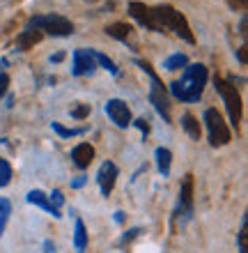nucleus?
Segmentation results:
<instances>
[{"instance_id":"15","label":"nucleus","mask_w":248,"mask_h":253,"mask_svg":"<svg viewBox=\"0 0 248 253\" xmlns=\"http://www.w3.org/2000/svg\"><path fill=\"white\" fill-rule=\"evenodd\" d=\"M170 161H173V152L168 150V147H159L156 150V164H159V170L163 175L170 173Z\"/></svg>"},{"instance_id":"4","label":"nucleus","mask_w":248,"mask_h":253,"mask_svg":"<svg viewBox=\"0 0 248 253\" xmlns=\"http://www.w3.org/2000/svg\"><path fill=\"white\" fill-rule=\"evenodd\" d=\"M205 125H207L209 143L214 147H223L232 140V131H230L228 122L223 120V115L216 108H207L205 111Z\"/></svg>"},{"instance_id":"12","label":"nucleus","mask_w":248,"mask_h":253,"mask_svg":"<svg viewBox=\"0 0 248 253\" xmlns=\"http://www.w3.org/2000/svg\"><path fill=\"white\" fill-rule=\"evenodd\" d=\"M28 203H33V205L41 207V210H46L48 214H53V216H60V212L55 210L53 205H51V200H48V196L44 191H39V189H35V191L28 193Z\"/></svg>"},{"instance_id":"9","label":"nucleus","mask_w":248,"mask_h":253,"mask_svg":"<svg viewBox=\"0 0 248 253\" xmlns=\"http://www.w3.org/2000/svg\"><path fill=\"white\" fill-rule=\"evenodd\" d=\"M94 67H97L94 51H90V48H78V51H74V67H71V74H74V76L92 74Z\"/></svg>"},{"instance_id":"13","label":"nucleus","mask_w":248,"mask_h":253,"mask_svg":"<svg viewBox=\"0 0 248 253\" xmlns=\"http://www.w3.org/2000/svg\"><path fill=\"white\" fill-rule=\"evenodd\" d=\"M41 37H44V35H41L39 30H33V28H28V30H23V33L16 37V46H19L21 51H28V48H33L35 44H39Z\"/></svg>"},{"instance_id":"14","label":"nucleus","mask_w":248,"mask_h":253,"mask_svg":"<svg viewBox=\"0 0 248 253\" xmlns=\"http://www.w3.org/2000/svg\"><path fill=\"white\" fill-rule=\"evenodd\" d=\"M181 126H184V131H186L193 140H200L202 129H200V122L195 120V115H191V113L184 115V118H181Z\"/></svg>"},{"instance_id":"5","label":"nucleus","mask_w":248,"mask_h":253,"mask_svg":"<svg viewBox=\"0 0 248 253\" xmlns=\"http://www.w3.org/2000/svg\"><path fill=\"white\" fill-rule=\"evenodd\" d=\"M214 83H216L218 94L223 97V104H225V108H228L230 120H232V125L237 126L239 120H242V94H239V90H237L228 79H223V76H216Z\"/></svg>"},{"instance_id":"7","label":"nucleus","mask_w":248,"mask_h":253,"mask_svg":"<svg viewBox=\"0 0 248 253\" xmlns=\"http://www.w3.org/2000/svg\"><path fill=\"white\" fill-rule=\"evenodd\" d=\"M193 175H186L179 187V207L175 214V223H179V221L184 223L186 219H191V214H193Z\"/></svg>"},{"instance_id":"10","label":"nucleus","mask_w":248,"mask_h":253,"mask_svg":"<svg viewBox=\"0 0 248 253\" xmlns=\"http://www.w3.org/2000/svg\"><path fill=\"white\" fill-rule=\"evenodd\" d=\"M115 180H117V166H115L113 161H104L99 173H97V182H99V189L104 196H108V193L113 191Z\"/></svg>"},{"instance_id":"31","label":"nucleus","mask_w":248,"mask_h":253,"mask_svg":"<svg viewBox=\"0 0 248 253\" xmlns=\"http://www.w3.org/2000/svg\"><path fill=\"white\" fill-rule=\"evenodd\" d=\"M90 2H97V0H90Z\"/></svg>"},{"instance_id":"26","label":"nucleus","mask_w":248,"mask_h":253,"mask_svg":"<svg viewBox=\"0 0 248 253\" xmlns=\"http://www.w3.org/2000/svg\"><path fill=\"white\" fill-rule=\"evenodd\" d=\"M48 200H51V205H53L55 210L60 212V205H62V200H65V198H62V193L60 191H53L51 196H48Z\"/></svg>"},{"instance_id":"24","label":"nucleus","mask_w":248,"mask_h":253,"mask_svg":"<svg viewBox=\"0 0 248 253\" xmlns=\"http://www.w3.org/2000/svg\"><path fill=\"white\" fill-rule=\"evenodd\" d=\"M87 115H90V106H87V104H81V106L71 108V118H76V120H83Z\"/></svg>"},{"instance_id":"29","label":"nucleus","mask_w":248,"mask_h":253,"mask_svg":"<svg viewBox=\"0 0 248 253\" xmlns=\"http://www.w3.org/2000/svg\"><path fill=\"white\" fill-rule=\"evenodd\" d=\"M246 42H244V46L239 48V60H242V65H246Z\"/></svg>"},{"instance_id":"28","label":"nucleus","mask_w":248,"mask_h":253,"mask_svg":"<svg viewBox=\"0 0 248 253\" xmlns=\"http://www.w3.org/2000/svg\"><path fill=\"white\" fill-rule=\"evenodd\" d=\"M136 125H138V129H141V131H145V133L149 131V125H147V120H136Z\"/></svg>"},{"instance_id":"27","label":"nucleus","mask_w":248,"mask_h":253,"mask_svg":"<svg viewBox=\"0 0 248 253\" xmlns=\"http://www.w3.org/2000/svg\"><path fill=\"white\" fill-rule=\"evenodd\" d=\"M7 85H9V76H7V74H2V76H0V94H5Z\"/></svg>"},{"instance_id":"22","label":"nucleus","mask_w":248,"mask_h":253,"mask_svg":"<svg viewBox=\"0 0 248 253\" xmlns=\"http://www.w3.org/2000/svg\"><path fill=\"white\" fill-rule=\"evenodd\" d=\"M94 60L97 62H101V65L106 67L108 72H113V74H117V67H115V62L110 60V58H106V55L104 53H94Z\"/></svg>"},{"instance_id":"19","label":"nucleus","mask_w":248,"mask_h":253,"mask_svg":"<svg viewBox=\"0 0 248 253\" xmlns=\"http://www.w3.org/2000/svg\"><path fill=\"white\" fill-rule=\"evenodd\" d=\"M237 244H239V251L242 253H248V216L242 219V230H239Z\"/></svg>"},{"instance_id":"3","label":"nucleus","mask_w":248,"mask_h":253,"mask_svg":"<svg viewBox=\"0 0 248 253\" xmlns=\"http://www.w3.org/2000/svg\"><path fill=\"white\" fill-rule=\"evenodd\" d=\"M30 28L39 30L41 35H53V37H69L74 33V23L60 14H41V16H33L30 19Z\"/></svg>"},{"instance_id":"11","label":"nucleus","mask_w":248,"mask_h":253,"mask_svg":"<svg viewBox=\"0 0 248 253\" xmlns=\"http://www.w3.org/2000/svg\"><path fill=\"white\" fill-rule=\"evenodd\" d=\"M71 159L78 168H87L94 159V147L90 143H78V145L71 150Z\"/></svg>"},{"instance_id":"6","label":"nucleus","mask_w":248,"mask_h":253,"mask_svg":"<svg viewBox=\"0 0 248 253\" xmlns=\"http://www.w3.org/2000/svg\"><path fill=\"white\" fill-rule=\"evenodd\" d=\"M138 65H141L142 72L149 74V79H152V92H149V99H152V104L156 106V111L163 115V120L170 122V111H168V97H166V87H163V83L159 81V76H156V72L152 69V65L145 60H138Z\"/></svg>"},{"instance_id":"8","label":"nucleus","mask_w":248,"mask_h":253,"mask_svg":"<svg viewBox=\"0 0 248 253\" xmlns=\"http://www.w3.org/2000/svg\"><path fill=\"white\" fill-rule=\"evenodd\" d=\"M106 113H108V118H110L115 125L120 126V129H127V126L131 125V111H129V106L122 99H110L108 101Z\"/></svg>"},{"instance_id":"18","label":"nucleus","mask_w":248,"mask_h":253,"mask_svg":"<svg viewBox=\"0 0 248 253\" xmlns=\"http://www.w3.org/2000/svg\"><path fill=\"white\" fill-rule=\"evenodd\" d=\"M9 214H12V203L7 198H0V235L5 233L7 221H9Z\"/></svg>"},{"instance_id":"30","label":"nucleus","mask_w":248,"mask_h":253,"mask_svg":"<svg viewBox=\"0 0 248 253\" xmlns=\"http://www.w3.org/2000/svg\"><path fill=\"white\" fill-rule=\"evenodd\" d=\"M62 58H65V53H58V55H53V58H51V60H53V62H60Z\"/></svg>"},{"instance_id":"1","label":"nucleus","mask_w":248,"mask_h":253,"mask_svg":"<svg viewBox=\"0 0 248 253\" xmlns=\"http://www.w3.org/2000/svg\"><path fill=\"white\" fill-rule=\"evenodd\" d=\"M129 14L134 16L141 26H145L147 30H154V33H170L179 40L188 42V44H195L193 30L188 26L186 16L181 12H177L175 7L170 5H159V7H147L145 2H129Z\"/></svg>"},{"instance_id":"16","label":"nucleus","mask_w":248,"mask_h":253,"mask_svg":"<svg viewBox=\"0 0 248 253\" xmlns=\"http://www.w3.org/2000/svg\"><path fill=\"white\" fill-rule=\"evenodd\" d=\"M106 33L110 35V37H115V40H129L131 37V26H127V23H113V26L106 28Z\"/></svg>"},{"instance_id":"20","label":"nucleus","mask_w":248,"mask_h":253,"mask_svg":"<svg viewBox=\"0 0 248 253\" xmlns=\"http://www.w3.org/2000/svg\"><path fill=\"white\" fill-rule=\"evenodd\" d=\"M186 62H188V58L184 53H175V55H170V58H168L163 67H166V69H170V72H175V69H181Z\"/></svg>"},{"instance_id":"23","label":"nucleus","mask_w":248,"mask_h":253,"mask_svg":"<svg viewBox=\"0 0 248 253\" xmlns=\"http://www.w3.org/2000/svg\"><path fill=\"white\" fill-rule=\"evenodd\" d=\"M53 129L60 133V136H78V133H83V129H65L60 122H53Z\"/></svg>"},{"instance_id":"25","label":"nucleus","mask_w":248,"mask_h":253,"mask_svg":"<svg viewBox=\"0 0 248 253\" xmlns=\"http://www.w3.org/2000/svg\"><path fill=\"white\" fill-rule=\"evenodd\" d=\"M228 5L235 9V12H246L248 0H228Z\"/></svg>"},{"instance_id":"17","label":"nucleus","mask_w":248,"mask_h":253,"mask_svg":"<svg viewBox=\"0 0 248 253\" xmlns=\"http://www.w3.org/2000/svg\"><path fill=\"white\" fill-rule=\"evenodd\" d=\"M74 244L78 251H83V249L87 247V230H85V223H83L81 219L76 221V230H74Z\"/></svg>"},{"instance_id":"2","label":"nucleus","mask_w":248,"mask_h":253,"mask_svg":"<svg viewBox=\"0 0 248 253\" xmlns=\"http://www.w3.org/2000/svg\"><path fill=\"white\" fill-rule=\"evenodd\" d=\"M207 67L205 65H188L181 74V79L170 83V90L181 101H198L202 97V90L207 85Z\"/></svg>"},{"instance_id":"21","label":"nucleus","mask_w":248,"mask_h":253,"mask_svg":"<svg viewBox=\"0 0 248 253\" xmlns=\"http://www.w3.org/2000/svg\"><path fill=\"white\" fill-rule=\"evenodd\" d=\"M12 182V166L5 159H0V187H7Z\"/></svg>"}]
</instances>
